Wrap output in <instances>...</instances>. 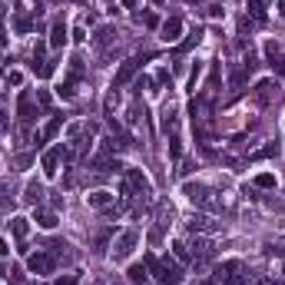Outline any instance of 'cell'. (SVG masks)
I'll use <instances>...</instances> for the list:
<instances>
[{
    "mask_svg": "<svg viewBox=\"0 0 285 285\" xmlns=\"http://www.w3.org/2000/svg\"><path fill=\"white\" fill-rule=\"evenodd\" d=\"M146 269H150V275L156 278L159 285H179L182 282V269H179V262L169 259V255H146Z\"/></svg>",
    "mask_w": 285,
    "mask_h": 285,
    "instance_id": "cell-1",
    "label": "cell"
},
{
    "mask_svg": "<svg viewBox=\"0 0 285 285\" xmlns=\"http://www.w3.org/2000/svg\"><path fill=\"white\" fill-rule=\"evenodd\" d=\"M182 192H186V199H189L192 206L206 209V212H219V199H216V192L209 189V186H202V182H186L182 186Z\"/></svg>",
    "mask_w": 285,
    "mask_h": 285,
    "instance_id": "cell-2",
    "label": "cell"
},
{
    "mask_svg": "<svg viewBox=\"0 0 285 285\" xmlns=\"http://www.w3.org/2000/svg\"><path fill=\"white\" fill-rule=\"evenodd\" d=\"M216 285H246V265L239 259H232V262H222L219 269H216V278H212Z\"/></svg>",
    "mask_w": 285,
    "mask_h": 285,
    "instance_id": "cell-3",
    "label": "cell"
},
{
    "mask_svg": "<svg viewBox=\"0 0 285 285\" xmlns=\"http://www.w3.org/2000/svg\"><path fill=\"white\" fill-rule=\"evenodd\" d=\"M136 242H139V232H136V229L119 232V239L113 242V259H116V262L129 259V255H133V249H136Z\"/></svg>",
    "mask_w": 285,
    "mask_h": 285,
    "instance_id": "cell-4",
    "label": "cell"
},
{
    "mask_svg": "<svg viewBox=\"0 0 285 285\" xmlns=\"http://www.w3.org/2000/svg\"><path fill=\"white\" fill-rule=\"evenodd\" d=\"M252 96H255V103L272 106V103H278V100H282V87H278V80H262Z\"/></svg>",
    "mask_w": 285,
    "mask_h": 285,
    "instance_id": "cell-5",
    "label": "cell"
},
{
    "mask_svg": "<svg viewBox=\"0 0 285 285\" xmlns=\"http://www.w3.org/2000/svg\"><path fill=\"white\" fill-rule=\"evenodd\" d=\"M27 269H30L33 275H53L56 255H50V252H33L30 259H27Z\"/></svg>",
    "mask_w": 285,
    "mask_h": 285,
    "instance_id": "cell-6",
    "label": "cell"
},
{
    "mask_svg": "<svg viewBox=\"0 0 285 285\" xmlns=\"http://www.w3.org/2000/svg\"><path fill=\"white\" fill-rule=\"evenodd\" d=\"M139 66H142V56H129L126 63H123V66L116 70V77H113V90H116V87H126L129 80H133L136 73H139Z\"/></svg>",
    "mask_w": 285,
    "mask_h": 285,
    "instance_id": "cell-7",
    "label": "cell"
},
{
    "mask_svg": "<svg viewBox=\"0 0 285 285\" xmlns=\"http://www.w3.org/2000/svg\"><path fill=\"white\" fill-rule=\"evenodd\" d=\"M126 182H129V189L139 192L142 199L153 196V182L146 179V173H142V169H126Z\"/></svg>",
    "mask_w": 285,
    "mask_h": 285,
    "instance_id": "cell-8",
    "label": "cell"
},
{
    "mask_svg": "<svg viewBox=\"0 0 285 285\" xmlns=\"http://www.w3.org/2000/svg\"><path fill=\"white\" fill-rule=\"evenodd\" d=\"M33 116H37V110H33V96L24 90V93L17 96V119H20L24 126H30V123H33Z\"/></svg>",
    "mask_w": 285,
    "mask_h": 285,
    "instance_id": "cell-9",
    "label": "cell"
},
{
    "mask_svg": "<svg viewBox=\"0 0 285 285\" xmlns=\"http://www.w3.org/2000/svg\"><path fill=\"white\" fill-rule=\"evenodd\" d=\"M169 219H173V206H169V202H159V209H156V229L150 232L153 242H159V236H163V229H166Z\"/></svg>",
    "mask_w": 285,
    "mask_h": 285,
    "instance_id": "cell-10",
    "label": "cell"
},
{
    "mask_svg": "<svg viewBox=\"0 0 285 285\" xmlns=\"http://www.w3.org/2000/svg\"><path fill=\"white\" fill-rule=\"evenodd\" d=\"M159 30H163V40H166V43H176V40L182 37V17H169Z\"/></svg>",
    "mask_w": 285,
    "mask_h": 285,
    "instance_id": "cell-11",
    "label": "cell"
},
{
    "mask_svg": "<svg viewBox=\"0 0 285 285\" xmlns=\"http://www.w3.org/2000/svg\"><path fill=\"white\" fill-rule=\"evenodd\" d=\"M63 43H66V24H63V17H56L53 27H50V47L60 50Z\"/></svg>",
    "mask_w": 285,
    "mask_h": 285,
    "instance_id": "cell-12",
    "label": "cell"
},
{
    "mask_svg": "<svg viewBox=\"0 0 285 285\" xmlns=\"http://www.w3.org/2000/svg\"><path fill=\"white\" fill-rule=\"evenodd\" d=\"M60 146H56V150H47L43 153V176H47V179H53L56 176V166H60Z\"/></svg>",
    "mask_w": 285,
    "mask_h": 285,
    "instance_id": "cell-13",
    "label": "cell"
},
{
    "mask_svg": "<svg viewBox=\"0 0 285 285\" xmlns=\"http://www.w3.org/2000/svg\"><path fill=\"white\" fill-rule=\"evenodd\" d=\"M7 226H10V232H14V239H17V242H24V239H27V232H30V219H24V216H14V219H10Z\"/></svg>",
    "mask_w": 285,
    "mask_h": 285,
    "instance_id": "cell-14",
    "label": "cell"
},
{
    "mask_svg": "<svg viewBox=\"0 0 285 285\" xmlns=\"http://www.w3.org/2000/svg\"><path fill=\"white\" fill-rule=\"evenodd\" d=\"M113 40H116V27H100L96 37H93V43H96V50H106Z\"/></svg>",
    "mask_w": 285,
    "mask_h": 285,
    "instance_id": "cell-15",
    "label": "cell"
},
{
    "mask_svg": "<svg viewBox=\"0 0 285 285\" xmlns=\"http://www.w3.org/2000/svg\"><path fill=\"white\" fill-rule=\"evenodd\" d=\"M33 222H37L40 229H56V212L53 209H37V212H33Z\"/></svg>",
    "mask_w": 285,
    "mask_h": 285,
    "instance_id": "cell-16",
    "label": "cell"
},
{
    "mask_svg": "<svg viewBox=\"0 0 285 285\" xmlns=\"http://www.w3.org/2000/svg\"><path fill=\"white\" fill-rule=\"evenodd\" d=\"M189 229L192 232H216V229H219V222H212L209 216H192V219H189Z\"/></svg>",
    "mask_w": 285,
    "mask_h": 285,
    "instance_id": "cell-17",
    "label": "cell"
},
{
    "mask_svg": "<svg viewBox=\"0 0 285 285\" xmlns=\"http://www.w3.org/2000/svg\"><path fill=\"white\" fill-rule=\"evenodd\" d=\"M265 60H269V66H272V70L285 73V60H282V53H278V47H275V43H265Z\"/></svg>",
    "mask_w": 285,
    "mask_h": 285,
    "instance_id": "cell-18",
    "label": "cell"
},
{
    "mask_svg": "<svg viewBox=\"0 0 285 285\" xmlns=\"http://www.w3.org/2000/svg\"><path fill=\"white\" fill-rule=\"evenodd\" d=\"M129 282L133 285H146V278H150V269H146V262H136V265H129Z\"/></svg>",
    "mask_w": 285,
    "mask_h": 285,
    "instance_id": "cell-19",
    "label": "cell"
},
{
    "mask_svg": "<svg viewBox=\"0 0 285 285\" xmlns=\"http://www.w3.org/2000/svg\"><path fill=\"white\" fill-rule=\"evenodd\" d=\"M87 202H90V206H93V209H110L113 196H110V192H106V189H96V192H90V196H87Z\"/></svg>",
    "mask_w": 285,
    "mask_h": 285,
    "instance_id": "cell-20",
    "label": "cell"
},
{
    "mask_svg": "<svg viewBox=\"0 0 285 285\" xmlns=\"http://www.w3.org/2000/svg\"><path fill=\"white\" fill-rule=\"evenodd\" d=\"M60 126H63V116H53V119L47 123V126H43V129L37 133V139H53V136L60 133Z\"/></svg>",
    "mask_w": 285,
    "mask_h": 285,
    "instance_id": "cell-21",
    "label": "cell"
},
{
    "mask_svg": "<svg viewBox=\"0 0 285 285\" xmlns=\"http://www.w3.org/2000/svg\"><path fill=\"white\" fill-rule=\"evenodd\" d=\"M24 199L30 202V206H37L40 199H43V186H40L37 179H30V182H27V192H24Z\"/></svg>",
    "mask_w": 285,
    "mask_h": 285,
    "instance_id": "cell-22",
    "label": "cell"
},
{
    "mask_svg": "<svg viewBox=\"0 0 285 285\" xmlns=\"http://www.w3.org/2000/svg\"><path fill=\"white\" fill-rule=\"evenodd\" d=\"M272 156H278V142H265V146H262V150H255L252 156V163H259V159H272Z\"/></svg>",
    "mask_w": 285,
    "mask_h": 285,
    "instance_id": "cell-23",
    "label": "cell"
},
{
    "mask_svg": "<svg viewBox=\"0 0 285 285\" xmlns=\"http://www.w3.org/2000/svg\"><path fill=\"white\" fill-rule=\"evenodd\" d=\"M56 96H60V100H73V96H77V80H63V83H60V87H56Z\"/></svg>",
    "mask_w": 285,
    "mask_h": 285,
    "instance_id": "cell-24",
    "label": "cell"
},
{
    "mask_svg": "<svg viewBox=\"0 0 285 285\" xmlns=\"http://www.w3.org/2000/svg\"><path fill=\"white\" fill-rule=\"evenodd\" d=\"M53 70H56V60H40V63H33V73H37L40 80H47Z\"/></svg>",
    "mask_w": 285,
    "mask_h": 285,
    "instance_id": "cell-25",
    "label": "cell"
},
{
    "mask_svg": "<svg viewBox=\"0 0 285 285\" xmlns=\"http://www.w3.org/2000/svg\"><path fill=\"white\" fill-rule=\"evenodd\" d=\"M265 255H282V259H285V236H282V239H272V242H265Z\"/></svg>",
    "mask_w": 285,
    "mask_h": 285,
    "instance_id": "cell-26",
    "label": "cell"
},
{
    "mask_svg": "<svg viewBox=\"0 0 285 285\" xmlns=\"http://www.w3.org/2000/svg\"><path fill=\"white\" fill-rule=\"evenodd\" d=\"M176 259H179V262H192V249L189 246H186V242H182V239H179V242H176Z\"/></svg>",
    "mask_w": 285,
    "mask_h": 285,
    "instance_id": "cell-27",
    "label": "cell"
},
{
    "mask_svg": "<svg viewBox=\"0 0 285 285\" xmlns=\"http://www.w3.org/2000/svg\"><path fill=\"white\" fill-rule=\"evenodd\" d=\"M255 186H259V189H275V176L272 173H259L255 176Z\"/></svg>",
    "mask_w": 285,
    "mask_h": 285,
    "instance_id": "cell-28",
    "label": "cell"
},
{
    "mask_svg": "<svg viewBox=\"0 0 285 285\" xmlns=\"http://www.w3.org/2000/svg\"><path fill=\"white\" fill-rule=\"evenodd\" d=\"M246 77H249L246 66H242V70H232V73H229V87H232V90H239L242 83H246Z\"/></svg>",
    "mask_w": 285,
    "mask_h": 285,
    "instance_id": "cell-29",
    "label": "cell"
},
{
    "mask_svg": "<svg viewBox=\"0 0 285 285\" xmlns=\"http://www.w3.org/2000/svg\"><path fill=\"white\" fill-rule=\"evenodd\" d=\"M136 20H139L142 27H150V30H153V27H159V17L156 14H136Z\"/></svg>",
    "mask_w": 285,
    "mask_h": 285,
    "instance_id": "cell-30",
    "label": "cell"
},
{
    "mask_svg": "<svg viewBox=\"0 0 285 285\" xmlns=\"http://www.w3.org/2000/svg\"><path fill=\"white\" fill-rule=\"evenodd\" d=\"M4 80H7V87H20V83H24V73H20V70H7V77H4Z\"/></svg>",
    "mask_w": 285,
    "mask_h": 285,
    "instance_id": "cell-31",
    "label": "cell"
},
{
    "mask_svg": "<svg viewBox=\"0 0 285 285\" xmlns=\"http://www.w3.org/2000/svg\"><path fill=\"white\" fill-rule=\"evenodd\" d=\"M249 10H252V17H255V20H259V24H262V20H265V10H262V0H249Z\"/></svg>",
    "mask_w": 285,
    "mask_h": 285,
    "instance_id": "cell-32",
    "label": "cell"
},
{
    "mask_svg": "<svg viewBox=\"0 0 285 285\" xmlns=\"http://www.w3.org/2000/svg\"><path fill=\"white\" fill-rule=\"evenodd\" d=\"M199 40H202V30H199V27H196V30L189 33V40H186V43H179V53H182V50H189L192 43H199Z\"/></svg>",
    "mask_w": 285,
    "mask_h": 285,
    "instance_id": "cell-33",
    "label": "cell"
},
{
    "mask_svg": "<svg viewBox=\"0 0 285 285\" xmlns=\"http://www.w3.org/2000/svg\"><path fill=\"white\" fill-rule=\"evenodd\" d=\"M242 66H246V73H252L255 66H259V56H255L252 50H249V53H246V60H242Z\"/></svg>",
    "mask_w": 285,
    "mask_h": 285,
    "instance_id": "cell-34",
    "label": "cell"
},
{
    "mask_svg": "<svg viewBox=\"0 0 285 285\" xmlns=\"http://www.w3.org/2000/svg\"><path fill=\"white\" fill-rule=\"evenodd\" d=\"M37 103L43 106V110H50V103H53V100H50V93H47V90H37Z\"/></svg>",
    "mask_w": 285,
    "mask_h": 285,
    "instance_id": "cell-35",
    "label": "cell"
},
{
    "mask_svg": "<svg viewBox=\"0 0 285 285\" xmlns=\"http://www.w3.org/2000/svg\"><path fill=\"white\" fill-rule=\"evenodd\" d=\"M199 73H202V63H196V66H192V73H189V90H196V80H199Z\"/></svg>",
    "mask_w": 285,
    "mask_h": 285,
    "instance_id": "cell-36",
    "label": "cell"
},
{
    "mask_svg": "<svg viewBox=\"0 0 285 285\" xmlns=\"http://www.w3.org/2000/svg\"><path fill=\"white\" fill-rule=\"evenodd\" d=\"M30 17H17V30H20V33H27V30H30Z\"/></svg>",
    "mask_w": 285,
    "mask_h": 285,
    "instance_id": "cell-37",
    "label": "cell"
},
{
    "mask_svg": "<svg viewBox=\"0 0 285 285\" xmlns=\"http://www.w3.org/2000/svg\"><path fill=\"white\" fill-rule=\"evenodd\" d=\"M77 282H80V275H60L53 285H77Z\"/></svg>",
    "mask_w": 285,
    "mask_h": 285,
    "instance_id": "cell-38",
    "label": "cell"
},
{
    "mask_svg": "<svg viewBox=\"0 0 285 285\" xmlns=\"http://www.w3.org/2000/svg\"><path fill=\"white\" fill-rule=\"evenodd\" d=\"M73 40H77V43H83V40H87V33H83V27H77V30H73Z\"/></svg>",
    "mask_w": 285,
    "mask_h": 285,
    "instance_id": "cell-39",
    "label": "cell"
},
{
    "mask_svg": "<svg viewBox=\"0 0 285 285\" xmlns=\"http://www.w3.org/2000/svg\"><path fill=\"white\" fill-rule=\"evenodd\" d=\"M169 80H173V77H169V70H159V77H156V83H169Z\"/></svg>",
    "mask_w": 285,
    "mask_h": 285,
    "instance_id": "cell-40",
    "label": "cell"
},
{
    "mask_svg": "<svg viewBox=\"0 0 285 285\" xmlns=\"http://www.w3.org/2000/svg\"><path fill=\"white\" fill-rule=\"evenodd\" d=\"M0 255H10V246L4 242V239H0Z\"/></svg>",
    "mask_w": 285,
    "mask_h": 285,
    "instance_id": "cell-41",
    "label": "cell"
},
{
    "mask_svg": "<svg viewBox=\"0 0 285 285\" xmlns=\"http://www.w3.org/2000/svg\"><path fill=\"white\" fill-rule=\"evenodd\" d=\"M255 285H278V282H272V278H255Z\"/></svg>",
    "mask_w": 285,
    "mask_h": 285,
    "instance_id": "cell-42",
    "label": "cell"
},
{
    "mask_svg": "<svg viewBox=\"0 0 285 285\" xmlns=\"http://www.w3.org/2000/svg\"><path fill=\"white\" fill-rule=\"evenodd\" d=\"M0 129H7V113H0Z\"/></svg>",
    "mask_w": 285,
    "mask_h": 285,
    "instance_id": "cell-43",
    "label": "cell"
},
{
    "mask_svg": "<svg viewBox=\"0 0 285 285\" xmlns=\"http://www.w3.org/2000/svg\"><path fill=\"white\" fill-rule=\"evenodd\" d=\"M136 4H139V0H123V7H136Z\"/></svg>",
    "mask_w": 285,
    "mask_h": 285,
    "instance_id": "cell-44",
    "label": "cell"
},
{
    "mask_svg": "<svg viewBox=\"0 0 285 285\" xmlns=\"http://www.w3.org/2000/svg\"><path fill=\"white\" fill-rule=\"evenodd\" d=\"M278 10H282V17H285V0H278Z\"/></svg>",
    "mask_w": 285,
    "mask_h": 285,
    "instance_id": "cell-45",
    "label": "cell"
},
{
    "mask_svg": "<svg viewBox=\"0 0 285 285\" xmlns=\"http://www.w3.org/2000/svg\"><path fill=\"white\" fill-rule=\"evenodd\" d=\"M4 186H7V182H4V179H0V192H4Z\"/></svg>",
    "mask_w": 285,
    "mask_h": 285,
    "instance_id": "cell-46",
    "label": "cell"
},
{
    "mask_svg": "<svg viewBox=\"0 0 285 285\" xmlns=\"http://www.w3.org/2000/svg\"><path fill=\"white\" fill-rule=\"evenodd\" d=\"M186 4H199V0H186Z\"/></svg>",
    "mask_w": 285,
    "mask_h": 285,
    "instance_id": "cell-47",
    "label": "cell"
},
{
    "mask_svg": "<svg viewBox=\"0 0 285 285\" xmlns=\"http://www.w3.org/2000/svg\"><path fill=\"white\" fill-rule=\"evenodd\" d=\"M153 4H163V0H153Z\"/></svg>",
    "mask_w": 285,
    "mask_h": 285,
    "instance_id": "cell-48",
    "label": "cell"
},
{
    "mask_svg": "<svg viewBox=\"0 0 285 285\" xmlns=\"http://www.w3.org/2000/svg\"><path fill=\"white\" fill-rule=\"evenodd\" d=\"M0 275H4V269H0Z\"/></svg>",
    "mask_w": 285,
    "mask_h": 285,
    "instance_id": "cell-49",
    "label": "cell"
},
{
    "mask_svg": "<svg viewBox=\"0 0 285 285\" xmlns=\"http://www.w3.org/2000/svg\"><path fill=\"white\" fill-rule=\"evenodd\" d=\"M262 4H265V0H262Z\"/></svg>",
    "mask_w": 285,
    "mask_h": 285,
    "instance_id": "cell-50",
    "label": "cell"
}]
</instances>
